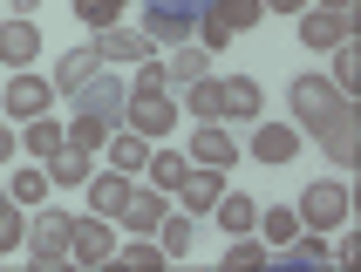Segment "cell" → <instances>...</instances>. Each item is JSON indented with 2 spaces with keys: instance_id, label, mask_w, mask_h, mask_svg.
<instances>
[{
  "instance_id": "cell-18",
  "label": "cell",
  "mask_w": 361,
  "mask_h": 272,
  "mask_svg": "<svg viewBox=\"0 0 361 272\" xmlns=\"http://www.w3.org/2000/svg\"><path fill=\"white\" fill-rule=\"evenodd\" d=\"M20 150L41 156V163H48V156H61V150H68V123H55V116H27V123H20Z\"/></svg>"
},
{
  "instance_id": "cell-5",
  "label": "cell",
  "mask_w": 361,
  "mask_h": 272,
  "mask_svg": "<svg viewBox=\"0 0 361 272\" xmlns=\"http://www.w3.org/2000/svg\"><path fill=\"white\" fill-rule=\"evenodd\" d=\"M68 259L75 266H116V218H68Z\"/></svg>"
},
{
  "instance_id": "cell-29",
  "label": "cell",
  "mask_w": 361,
  "mask_h": 272,
  "mask_svg": "<svg viewBox=\"0 0 361 272\" xmlns=\"http://www.w3.org/2000/svg\"><path fill=\"white\" fill-rule=\"evenodd\" d=\"M20 238H27V218H20L14 191H0V259H7V252H20Z\"/></svg>"
},
{
  "instance_id": "cell-17",
  "label": "cell",
  "mask_w": 361,
  "mask_h": 272,
  "mask_svg": "<svg viewBox=\"0 0 361 272\" xmlns=\"http://www.w3.org/2000/svg\"><path fill=\"white\" fill-rule=\"evenodd\" d=\"M293 150H300V130H293V123H259V130H252V156L273 163V171L293 163Z\"/></svg>"
},
{
  "instance_id": "cell-24",
  "label": "cell",
  "mask_w": 361,
  "mask_h": 272,
  "mask_svg": "<svg viewBox=\"0 0 361 272\" xmlns=\"http://www.w3.org/2000/svg\"><path fill=\"white\" fill-rule=\"evenodd\" d=\"M184 171H191V156H178L171 143H164V150H150V163H143L150 191H178V184H184Z\"/></svg>"
},
{
  "instance_id": "cell-23",
  "label": "cell",
  "mask_w": 361,
  "mask_h": 272,
  "mask_svg": "<svg viewBox=\"0 0 361 272\" xmlns=\"http://www.w3.org/2000/svg\"><path fill=\"white\" fill-rule=\"evenodd\" d=\"M41 171H48V184H89V177H96V156L68 143V150H61V156H48Z\"/></svg>"
},
{
  "instance_id": "cell-27",
  "label": "cell",
  "mask_w": 361,
  "mask_h": 272,
  "mask_svg": "<svg viewBox=\"0 0 361 272\" xmlns=\"http://www.w3.org/2000/svg\"><path fill=\"white\" fill-rule=\"evenodd\" d=\"M7 191H14V204H20V211H35L41 197H48V171H41V163H27V171H14V177H7Z\"/></svg>"
},
{
  "instance_id": "cell-25",
  "label": "cell",
  "mask_w": 361,
  "mask_h": 272,
  "mask_svg": "<svg viewBox=\"0 0 361 272\" xmlns=\"http://www.w3.org/2000/svg\"><path fill=\"white\" fill-rule=\"evenodd\" d=\"M252 232H259L266 245H273V252H286V245L300 238V211H286V204H273V211H259V225H252Z\"/></svg>"
},
{
  "instance_id": "cell-20",
  "label": "cell",
  "mask_w": 361,
  "mask_h": 272,
  "mask_svg": "<svg viewBox=\"0 0 361 272\" xmlns=\"http://www.w3.org/2000/svg\"><path fill=\"white\" fill-rule=\"evenodd\" d=\"M116 225H123V232L157 238V225H164V191H130V204L116 211Z\"/></svg>"
},
{
  "instance_id": "cell-3",
  "label": "cell",
  "mask_w": 361,
  "mask_h": 272,
  "mask_svg": "<svg viewBox=\"0 0 361 272\" xmlns=\"http://www.w3.org/2000/svg\"><path fill=\"white\" fill-rule=\"evenodd\" d=\"M68 218H75V211L35 204V218H27V238H20V252L35 259V266H61V259H68Z\"/></svg>"
},
{
  "instance_id": "cell-28",
  "label": "cell",
  "mask_w": 361,
  "mask_h": 272,
  "mask_svg": "<svg viewBox=\"0 0 361 272\" xmlns=\"http://www.w3.org/2000/svg\"><path fill=\"white\" fill-rule=\"evenodd\" d=\"M191 238H198V232H191V218H184V211H164V225H157L164 259H184V252H191Z\"/></svg>"
},
{
  "instance_id": "cell-1",
  "label": "cell",
  "mask_w": 361,
  "mask_h": 272,
  "mask_svg": "<svg viewBox=\"0 0 361 272\" xmlns=\"http://www.w3.org/2000/svg\"><path fill=\"white\" fill-rule=\"evenodd\" d=\"M286 109H293V130L300 136H321L334 163H355L361 150V109L348 89H334L327 75H293L286 82Z\"/></svg>"
},
{
  "instance_id": "cell-32",
  "label": "cell",
  "mask_w": 361,
  "mask_h": 272,
  "mask_svg": "<svg viewBox=\"0 0 361 272\" xmlns=\"http://www.w3.org/2000/svg\"><path fill=\"white\" fill-rule=\"evenodd\" d=\"M355 75H361V48H355V35H348V41H334V75H327V82L355 96Z\"/></svg>"
},
{
  "instance_id": "cell-30",
  "label": "cell",
  "mask_w": 361,
  "mask_h": 272,
  "mask_svg": "<svg viewBox=\"0 0 361 272\" xmlns=\"http://www.w3.org/2000/svg\"><path fill=\"white\" fill-rule=\"evenodd\" d=\"M225 266H273V245H266V238H252V232H239L232 238V245H225Z\"/></svg>"
},
{
  "instance_id": "cell-19",
  "label": "cell",
  "mask_w": 361,
  "mask_h": 272,
  "mask_svg": "<svg viewBox=\"0 0 361 272\" xmlns=\"http://www.w3.org/2000/svg\"><path fill=\"white\" fill-rule=\"evenodd\" d=\"M130 191H137V177H123V171H96V177H89V204H96V218H116L123 204H130Z\"/></svg>"
},
{
  "instance_id": "cell-9",
  "label": "cell",
  "mask_w": 361,
  "mask_h": 272,
  "mask_svg": "<svg viewBox=\"0 0 361 272\" xmlns=\"http://www.w3.org/2000/svg\"><path fill=\"white\" fill-rule=\"evenodd\" d=\"M293 20H300L307 48H334V41L355 35V7H307V14H293Z\"/></svg>"
},
{
  "instance_id": "cell-15",
  "label": "cell",
  "mask_w": 361,
  "mask_h": 272,
  "mask_svg": "<svg viewBox=\"0 0 361 272\" xmlns=\"http://www.w3.org/2000/svg\"><path fill=\"white\" fill-rule=\"evenodd\" d=\"M96 55L109 68V61H143V55H157V48H150L143 27H96Z\"/></svg>"
},
{
  "instance_id": "cell-34",
  "label": "cell",
  "mask_w": 361,
  "mask_h": 272,
  "mask_svg": "<svg viewBox=\"0 0 361 272\" xmlns=\"http://www.w3.org/2000/svg\"><path fill=\"white\" fill-rule=\"evenodd\" d=\"M286 252L300 259V266H327V232H300L293 245H286Z\"/></svg>"
},
{
  "instance_id": "cell-36",
  "label": "cell",
  "mask_w": 361,
  "mask_h": 272,
  "mask_svg": "<svg viewBox=\"0 0 361 272\" xmlns=\"http://www.w3.org/2000/svg\"><path fill=\"white\" fill-rule=\"evenodd\" d=\"M14 150H20V136L7 130V116H0V163H7V156H14Z\"/></svg>"
},
{
  "instance_id": "cell-37",
  "label": "cell",
  "mask_w": 361,
  "mask_h": 272,
  "mask_svg": "<svg viewBox=\"0 0 361 272\" xmlns=\"http://www.w3.org/2000/svg\"><path fill=\"white\" fill-rule=\"evenodd\" d=\"M7 7H14L20 20H35V7H41V0H7Z\"/></svg>"
},
{
  "instance_id": "cell-10",
  "label": "cell",
  "mask_w": 361,
  "mask_h": 272,
  "mask_svg": "<svg viewBox=\"0 0 361 272\" xmlns=\"http://www.w3.org/2000/svg\"><path fill=\"white\" fill-rule=\"evenodd\" d=\"M178 197H184V218H212V204L225 197V171L191 163V171H184V184H178Z\"/></svg>"
},
{
  "instance_id": "cell-33",
  "label": "cell",
  "mask_w": 361,
  "mask_h": 272,
  "mask_svg": "<svg viewBox=\"0 0 361 272\" xmlns=\"http://www.w3.org/2000/svg\"><path fill=\"white\" fill-rule=\"evenodd\" d=\"M225 41H232V27H225L219 14H198V48L204 55H225Z\"/></svg>"
},
{
  "instance_id": "cell-7",
  "label": "cell",
  "mask_w": 361,
  "mask_h": 272,
  "mask_svg": "<svg viewBox=\"0 0 361 272\" xmlns=\"http://www.w3.org/2000/svg\"><path fill=\"white\" fill-rule=\"evenodd\" d=\"M143 35H150V48H184V41H198V14H191V7H164V0H150Z\"/></svg>"
},
{
  "instance_id": "cell-16",
  "label": "cell",
  "mask_w": 361,
  "mask_h": 272,
  "mask_svg": "<svg viewBox=\"0 0 361 272\" xmlns=\"http://www.w3.org/2000/svg\"><path fill=\"white\" fill-rule=\"evenodd\" d=\"M212 75V55H204L198 41H184V48H171L164 55V89H191V82Z\"/></svg>"
},
{
  "instance_id": "cell-2",
  "label": "cell",
  "mask_w": 361,
  "mask_h": 272,
  "mask_svg": "<svg viewBox=\"0 0 361 272\" xmlns=\"http://www.w3.org/2000/svg\"><path fill=\"white\" fill-rule=\"evenodd\" d=\"M300 232H341L348 218H355V197H348V184H327V177H314L300 191Z\"/></svg>"
},
{
  "instance_id": "cell-35",
  "label": "cell",
  "mask_w": 361,
  "mask_h": 272,
  "mask_svg": "<svg viewBox=\"0 0 361 272\" xmlns=\"http://www.w3.org/2000/svg\"><path fill=\"white\" fill-rule=\"evenodd\" d=\"M314 0H266V14H307Z\"/></svg>"
},
{
  "instance_id": "cell-14",
  "label": "cell",
  "mask_w": 361,
  "mask_h": 272,
  "mask_svg": "<svg viewBox=\"0 0 361 272\" xmlns=\"http://www.w3.org/2000/svg\"><path fill=\"white\" fill-rule=\"evenodd\" d=\"M96 68H102L96 41H89V48H61V55H55V75H48V82H55V96H75V89L96 75Z\"/></svg>"
},
{
  "instance_id": "cell-22",
  "label": "cell",
  "mask_w": 361,
  "mask_h": 272,
  "mask_svg": "<svg viewBox=\"0 0 361 272\" xmlns=\"http://www.w3.org/2000/svg\"><path fill=\"white\" fill-rule=\"evenodd\" d=\"M212 218H219L225 238H239V232H252V225H259V204H252L245 191H225L219 204H212Z\"/></svg>"
},
{
  "instance_id": "cell-21",
  "label": "cell",
  "mask_w": 361,
  "mask_h": 272,
  "mask_svg": "<svg viewBox=\"0 0 361 272\" xmlns=\"http://www.w3.org/2000/svg\"><path fill=\"white\" fill-rule=\"evenodd\" d=\"M102 156H109V171L137 177L143 163H150V136H137V130H116V136H109V143H102Z\"/></svg>"
},
{
  "instance_id": "cell-13",
  "label": "cell",
  "mask_w": 361,
  "mask_h": 272,
  "mask_svg": "<svg viewBox=\"0 0 361 272\" xmlns=\"http://www.w3.org/2000/svg\"><path fill=\"white\" fill-rule=\"evenodd\" d=\"M184 156H191V163H212V171H232V163H239V143H232V130H219V123H198Z\"/></svg>"
},
{
  "instance_id": "cell-38",
  "label": "cell",
  "mask_w": 361,
  "mask_h": 272,
  "mask_svg": "<svg viewBox=\"0 0 361 272\" xmlns=\"http://www.w3.org/2000/svg\"><path fill=\"white\" fill-rule=\"evenodd\" d=\"M314 7H355V0H314Z\"/></svg>"
},
{
  "instance_id": "cell-12",
  "label": "cell",
  "mask_w": 361,
  "mask_h": 272,
  "mask_svg": "<svg viewBox=\"0 0 361 272\" xmlns=\"http://www.w3.org/2000/svg\"><path fill=\"white\" fill-rule=\"evenodd\" d=\"M35 55H41V27L7 14L0 20V61H7V68H35Z\"/></svg>"
},
{
  "instance_id": "cell-4",
  "label": "cell",
  "mask_w": 361,
  "mask_h": 272,
  "mask_svg": "<svg viewBox=\"0 0 361 272\" xmlns=\"http://www.w3.org/2000/svg\"><path fill=\"white\" fill-rule=\"evenodd\" d=\"M184 109L171 102V89H130V102H123V130H137V136H171V123H178Z\"/></svg>"
},
{
  "instance_id": "cell-26",
  "label": "cell",
  "mask_w": 361,
  "mask_h": 272,
  "mask_svg": "<svg viewBox=\"0 0 361 272\" xmlns=\"http://www.w3.org/2000/svg\"><path fill=\"white\" fill-rule=\"evenodd\" d=\"M204 14H219L232 35H245V27H259V20H266V0H212Z\"/></svg>"
},
{
  "instance_id": "cell-6",
  "label": "cell",
  "mask_w": 361,
  "mask_h": 272,
  "mask_svg": "<svg viewBox=\"0 0 361 272\" xmlns=\"http://www.w3.org/2000/svg\"><path fill=\"white\" fill-rule=\"evenodd\" d=\"M48 109H55V82L35 75V68H14V82L0 89V116L27 123V116H48Z\"/></svg>"
},
{
  "instance_id": "cell-11",
  "label": "cell",
  "mask_w": 361,
  "mask_h": 272,
  "mask_svg": "<svg viewBox=\"0 0 361 272\" xmlns=\"http://www.w3.org/2000/svg\"><path fill=\"white\" fill-rule=\"evenodd\" d=\"M116 130H123V109H75V116H68V143L89 150V156H102V143Z\"/></svg>"
},
{
  "instance_id": "cell-31",
  "label": "cell",
  "mask_w": 361,
  "mask_h": 272,
  "mask_svg": "<svg viewBox=\"0 0 361 272\" xmlns=\"http://www.w3.org/2000/svg\"><path fill=\"white\" fill-rule=\"evenodd\" d=\"M68 7H75V20H82V27H116L130 0H68Z\"/></svg>"
},
{
  "instance_id": "cell-8",
  "label": "cell",
  "mask_w": 361,
  "mask_h": 272,
  "mask_svg": "<svg viewBox=\"0 0 361 272\" xmlns=\"http://www.w3.org/2000/svg\"><path fill=\"white\" fill-rule=\"evenodd\" d=\"M212 89H219V123H259L266 96H259V82H252V75H219Z\"/></svg>"
}]
</instances>
